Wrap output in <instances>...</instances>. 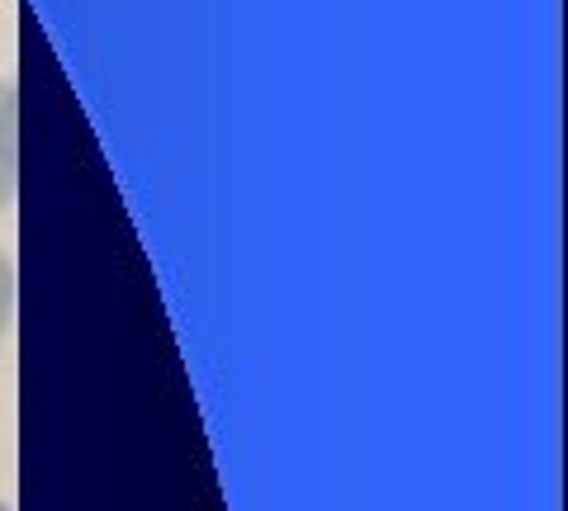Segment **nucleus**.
<instances>
[{"mask_svg": "<svg viewBox=\"0 0 568 511\" xmlns=\"http://www.w3.org/2000/svg\"><path fill=\"white\" fill-rule=\"evenodd\" d=\"M0 511H14V507H10V502H6V498H0Z\"/></svg>", "mask_w": 568, "mask_h": 511, "instance_id": "obj_3", "label": "nucleus"}, {"mask_svg": "<svg viewBox=\"0 0 568 511\" xmlns=\"http://www.w3.org/2000/svg\"><path fill=\"white\" fill-rule=\"evenodd\" d=\"M14 313H20V275H14V260L0 252V346L14 331Z\"/></svg>", "mask_w": 568, "mask_h": 511, "instance_id": "obj_2", "label": "nucleus"}, {"mask_svg": "<svg viewBox=\"0 0 568 511\" xmlns=\"http://www.w3.org/2000/svg\"><path fill=\"white\" fill-rule=\"evenodd\" d=\"M20 195V85L0 76V214Z\"/></svg>", "mask_w": 568, "mask_h": 511, "instance_id": "obj_1", "label": "nucleus"}]
</instances>
